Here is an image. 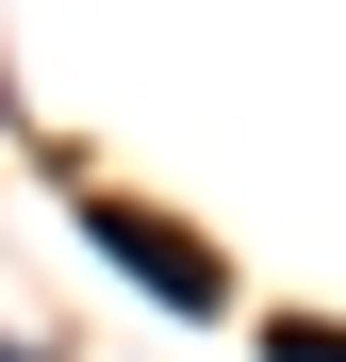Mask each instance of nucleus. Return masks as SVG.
Wrapping results in <instances>:
<instances>
[{
    "mask_svg": "<svg viewBox=\"0 0 346 362\" xmlns=\"http://www.w3.org/2000/svg\"><path fill=\"white\" fill-rule=\"evenodd\" d=\"M264 346H280V362H346V329H313V313H297V329H264Z\"/></svg>",
    "mask_w": 346,
    "mask_h": 362,
    "instance_id": "obj_2",
    "label": "nucleus"
},
{
    "mask_svg": "<svg viewBox=\"0 0 346 362\" xmlns=\"http://www.w3.org/2000/svg\"><path fill=\"white\" fill-rule=\"evenodd\" d=\"M83 230H99V264H132L149 296H182V313H214V296H231V280H214V247H198V230H165L149 198H83Z\"/></svg>",
    "mask_w": 346,
    "mask_h": 362,
    "instance_id": "obj_1",
    "label": "nucleus"
}]
</instances>
